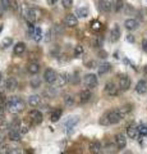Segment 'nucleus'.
I'll list each match as a JSON object with an SVG mask.
<instances>
[{"mask_svg": "<svg viewBox=\"0 0 147 154\" xmlns=\"http://www.w3.org/2000/svg\"><path fill=\"white\" fill-rule=\"evenodd\" d=\"M132 107L131 105H125V107L114 109V110H109V112L104 113L100 118V125L102 126H110V125H116L119 123L123 118H125V116L131 112Z\"/></svg>", "mask_w": 147, "mask_h": 154, "instance_id": "nucleus-1", "label": "nucleus"}, {"mask_svg": "<svg viewBox=\"0 0 147 154\" xmlns=\"http://www.w3.org/2000/svg\"><path fill=\"white\" fill-rule=\"evenodd\" d=\"M7 107H8V110L10 113L18 114V113H21L25 110L26 104L19 96H10V98L7 100Z\"/></svg>", "mask_w": 147, "mask_h": 154, "instance_id": "nucleus-2", "label": "nucleus"}, {"mask_svg": "<svg viewBox=\"0 0 147 154\" xmlns=\"http://www.w3.org/2000/svg\"><path fill=\"white\" fill-rule=\"evenodd\" d=\"M41 16V11L40 9H37V8H28L27 9V12H26V18H27V21L28 22H36L37 19L40 18Z\"/></svg>", "mask_w": 147, "mask_h": 154, "instance_id": "nucleus-3", "label": "nucleus"}, {"mask_svg": "<svg viewBox=\"0 0 147 154\" xmlns=\"http://www.w3.org/2000/svg\"><path fill=\"white\" fill-rule=\"evenodd\" d=\"M28 121L32 122L34 125H40L42 122V119H44V116H42V113L40 112V110L37 109H34L31 110L30 113H28Z\"/></svg>", "mask_w": 147, "mask_h": 154, "instance_id": "nucleus-4", "label": "nucleus"}, {"mask_svg": "<svg viewBox=\"0 0 147 154\" xmlns=\"http://www.w3.org/2000/svg\"><path fill=\"white\" fill-rule=\"evenodd\" d=\"M83 82H84V85H86L87 88H90V89H93V88H96V86H97V84H98V80H97L96 75H93V73H88V75L84 76Z\"/></svg>", "mask_w": 147, "mask_h": 154, "instance_id": "nucleus-5", "label": "nucleus"}, {"mask_svg": "<svg viewBox=\"0 0 147 154\" xmlns=\"http://www.w3.org/2000/svg\"><path fill=\"white\" fill-rule=\"evenodd\" d=\"M56 79H58V73L51 69V68H47L45 72H44V81L47 84H54L56 82Z\"/></svg>", "mask_w": 147, "mask_h": 154, "instance_id": "nucleus-6", "label": "nucleus"}, {"mask_svg": "<svg viewBox=\"0 0 147 154\" xmlns=\"http://www.w3.org/2000/svg\"><path fill=\"white\" fill-rule=\"evenodd\" d=\"M100 8L102 12L109 13L115 8V2L114 0H100Z\"/></svg>", "mask_w": 147, "mask_h": 154, "instance_id": "nucleus-7", "label": "nucleus"}, {"mask_svg": "<svg viewBox=\"0 0 147 154\" xmlns=\"http://www.w3.org/2000/svg\"><path fill=\"white\" fill-rule=\"evenodd\" d=\"M119 93V88L114 82H107L105 85V94L109 96H116Z\"/></svg>", "mask_w": 147, "mask_h": 154, "instance_id": "nucleus-8", "label": "nucleus"}, {"mask_svg": "<svg viewBox=\"0 0 147 154\" xmlns=\"http://www.w3.org/2000/svg\"><path fill=\"white\" fill-rule=\"evenodd\" d=\"M77 23H78V19H77V16L75 14H67V16L64 17V25L65 26H68L70 28H73L77 26Z\"/></svg>", "mask_w": 147, "mask_h": 154, "instance_id": "nucleus-9", "label": "nucleus"}, {"mask_svg": "<svg viewBox=\"0 0 147 154\" xmlns=\"http://www.w3.org/2000/svg\"><path fill=\"white\" fill-rule=\"evenodd\" d=\"M88 149H90V153H92V154H101V152H102V145H101L100 141L93 140V141L90 143Z\"/></svg>", "mask_w": 147, "mask_h": 154, "instance_id": "nucleus-10", "label": "nucleus"}, {"mask_svg": "<svg viewBox=\"0 0 147 154\" xmlns=\"http://www.w3.org/2000/svg\"><path fill=\"white\" fill-rule=\"evenodd\" d=\"M129 88H131V79L127 75L120 76V79H119V89L122 91H127Z\"/></svg>", "mask_w": 147, "mask_h": 154, "instance_id": "nucleus-11", "label": "nucleus"}, {"mask_svg": "<svg viewBox=\"0 0 147 154\" xmlns=\"http://www.w3.org/2000/svg\"><path fill=\"white\" fill-rule=\"evenodd\" d=\"M124 27L127 28L128 31H134V30H137V28L140 27V23L134 18H128V19H125V22H124Z\"/></svg>", "mask_w": 147, "mask_h": 154, "instance_id": "nucleus-12", "label": "nucleus"}, {"mask_svg": "<svg viewBox=\"0 0 147 154\" xmlns=\"http://www.w3.org/2000/svg\"><path fill=\"white\" fill-rule=\"evenodd\" d=\"M91 98H92V93L90 90H82L79 93V103H82V104L88 103L91 100Z\"/></svg>", "mask_w": 147, "mask_h": 154, "instance_id": "nucleus-13", "label": "nucleus"}, {"mask_svg": "<svg viewBox=\"0 0 147 154\" xmlns=\"http://www.w3.org/2000/svg\"><path fill=\"white\" fill-rule=\"evenodd\" d=\"M78 117H70L67 122H65V130H67V132H72L73 131V128L77 126V123H78Z\"/></svg>", "mask_w": 147, "mask_h": 154, "instance_id": "nucleus-14", "label": "nucleus"}, {"mask_svg": "<svg viewBox=\"0 0 147 154\" xmlns=\"http://www.w3.org/2000/svg\"><path fill=\"white\" fill-rule=\"evenodd\" d=\"M120 35H122L120 27L118 26V25H115V26L113 27V30L110 31V40H111L113 42H116V41L120 38Z\"/></svg>", "mask_w": 147, "mask_h": 154, "instance_id": "nucleus-15", "label": "nucleus"}, {"mask_svg": "<svg viewBox=\"0 0 147 154\" xmlns=\"http://www.w3.org/2000/svg\"><path fill=\"white\" fill-rule=\"evenodd\" d=\"M17 86H18V81H17L16 77H9L7 80V82H5L7 91H14L17 89Z\"/></svg>", "mask_w": 147, "mask_h": 154, "instance_id": "nucleus-16", "label": "nucleus"}, {"mask_svg": "<svg viewBox=\"0 0 147 154\" xmlns=\"http://www.w3.org/2000/svg\"><path fill=\"white\" fill-rule=\"evenodd\" d=\"M115 144H116L118 149H124L127 146V139H125L124 135H123V134H118L115 136Z\"/></svg>", "mask_w": 147, "mask_h": 154, "instance_id": "nucleus-17", "label": "nucleus"}, {"mask_svg": "<svg viewBox=\"0 0 147 154\" xmlns=\"http://www.w3.org/2000/svg\"><path fill=\"white\" fill-rule=\"evenodd\" d=\"M136 91L138 94H145L147 93V81L146 80H140L136 85Z\"/></svg>", "mask_w": 147, "mask_h": 154, "instance_id": "nucleus-18", "label": "nucleus"}, {"mask_svg": "<svg viewBox=\"0 0 147 154\" xmlns=\"http://www.w3.org/2000/svg\"><path fill=\"white\" fill-rule=\"evenodd\" d=\"M40 69H41V67H40V64L37 63V62H32V63H30V64H28V67H27L28 73H31V75H34V76L39 73Z\"/></svg>", "mask_w": 147, "mask_h": 154, "instance_id": "nucleus-19", "label": "nucleus"}, {"mask_svg": "<svg viewBox=\"0 0 147 154\" xmlns=\"http://www.w3.org/2000/svg\"><path fill=\"white\" fill-rule=\"evenodd\" d=\"M41 103V96L40 95H31L30 98H28V105L30 107H39Z\"/></svg>", "mask_w": 147, "mask_h": 154, "instance_id": "nucleus-20", "label": "nucleus"}, {"mask_svg": "<svg viewBox=\"0 0 147 154\" xmlns=\"http://www.w3.org/2000/svg\"><path fill=\"white\" fill-rule=\"evenodd\" d=\"M127 135H128V137H131V139H136L137 136L140 135V130L138 127H136V126H129L127 128Z\"/></svg>", "mask_w": 147, "mask_h": 154, "instance_id": "nucleus-21", "label": "nucleus"}, {"mask_svg": "<svg viewBox=\"0 0 147 154\" xmlns=\"http://www.w3.org/2000/svg\"><path fill=\"white\" fill-rule=\"evenodd\" d=\"M25 51H26V44L25 42H18V44H16V46H14V49H13L14 55H21Z\"/></svg>", "mask_w": 147, "mask_h": 154, "instance_id": "nucleus-22", "label": "nucleus"}, {"mask_svg": "<svg viewBox=\"0 0 147 154\" xmlns=\"http://www.w3.org/2000/svg\"><path fill=\"white\" fill-rule=\"evenodd\" d=\"M68 80L69 79H68L67 75H65V73H60V75H58V79H56V84H58L59 88H63V86L67 85Z\"/></svg>", "mask_w": 147, "mask_h": 154, "instance_id": "nucleus-23", "label": "nucleus"}, {"mask_svg": "<svg viewBox=\"0 0 147 154\" xmlns=\"http://www.w3.org/2000/svg\"><path fill=\"white\" fill-rule=\"evenodd\" d=\"M21 136H22V134L18 130H10L9 131V139L12 141H21Z\"/></svg>", "mask_w": 147, "mask_h": 154, "instance_id": "nucleus-24", "label": "nucleus"}, {"mask_svg": "<svg viewBox=\"0 0 147 154\" xmlns=\"http://www.w3.org/2000/svg\"><path fill=\"white\" fill-rule=\"evenodd\" d=\"M75 16L79 17V18H86L88 16V9L86 7H79V8H77V11H75Z\"/></svg>", "mask_w": 147, "mask_h": 154, "instance_id": "nucleus-25", "label": "nucleus"}, {"mask_svg": "<svg viewBox=\"0 0 147 154\" xmlns=\"http://www.w3.org/2000/svg\"><path fill=\"white\" fill-rule=\"evenodd\" d=\"M110 69H111V64L110 63H102L100 67H98V75L102 76V75L107 73Z\"/></svg>", "mask_w": 147, "mask_h": 154, "instance_id": "nucleus-26", "label": "nucleus"}, {"mask_svg": "<svg viewBox=\"0 0 147 154\" xmlns=\"http://www.w3.org/2000/svg\"><path fill=\"white\" fill-rule=\"evenodd\" d=\"M61 113H63V110H61V109H55L54 112L51 113V116H50L51 122H56V121H59V118L61 117Z\"/></svg>", "mask_w": 147, "mask_h": 154, "instance_id": "nucleus-27", "label": "nucleus"}, {"mask_svg": "<svg viewBox=\"0 0 147 154\" xmlns=\"http://www.w3.org/2000/svg\"><path fill=\"white\" fill-rule=\"evenodd\" d=\"M34 40L36 41V42H39V41H41L42 40V30L40 27H35V31H34Z\"/></svg>", "mask_w": 147, "mask_h": 154, "instance_id": "nucleus-28", "label": "nucleus"}, {"mask_svg": "<svg viewBox=\"0 0 147 154\" xmlns=\"http://www.w3.org/2000/svg\"><path fill=\"white\" fill-rule=\"evenodd\" d=\"M30 85L32 89H39L41 86V79L40 77H32L31 81H30Z\"/></svg>", "mask_w": 147, "mask_h": 154, "instance_id": "nucleus-29", "label": "nucleus"}, {"mask_svg": "<svg viewBox=\"0 0 147 154\" xmlns=\"http://www.w3.org/2000/svg\"><path fill=\"white\" fill-rule=\"evenodd\" d=\"M12 44H13V38L12 37H5L1 41V45H0V46H1V49H7V48H9Z\"/></svg>", "mask_w": 147, "mask_h": 154, "instance_id": "nucleus-30", "label": "nucleus"}, {"mask_svg": "<svg viewBox=\"0 0 147 154\" xmlns=\"http://www.w3.org/2000/svg\"><path fill=\"white\" fill-rule=\"evenodd\" d=\"M13 0H0V5L4 8V11H8V9L12 8Z\"/></svg>", "mask_w": 147, "mask_h": 154, "instance_id": "nucleus-31", "label": "nucleus"}, {"mask_svg": "<svg viewBox=\"0 0 147 154\" xmlns=\"http://www.w3.org/2000/svg\"><path fill=\"white\" fill-rule=\"evenodd\" d=\"M83 46L82 45H77L74 48V57L75 58H79V57H82V54H83Z\"/></svg>", "mask_w": 147, "mask_h": 154, "instance_id": "nucleus-32", "label": "nucleus"}, {"mask_svg": "<svg viewBox=\"0 0 147 154\" xmlns=\"http://www.w3.org/2000/svg\"><path fill=\"white\" fill-rule=\"evenodd\" d=\"M64 104L65 105H73L74 104V98L72 95H65L64 98Z\"/></svg>", "mask_w": 147, "mask_h": 154, "instance_id": "nucleus-33", "label": "nucleus"}, {"mask_svg": "<svg viewBox=\"0 0 147 154\" xmlns=\"http://www.w3.org/2000/svg\"><path fill=\"white\" fill-rule=\"evenodd\" d=\"M101 23L100 22H98V21H93L92 23H91V28H92V30L93 31H100L101 30Z\"/></svg>", "mask_w": 147, "mask_h": 154, "instance_id": "nucleus-34", "label": "nucleus"}, {"mask_svg": "<svg viewBox=\"0 0 147 154\" xmlns=\"http://www.w3.org/2000/svg\"><path fill=\"white\" fill-rule=\"evenodd\" d=\"M9 150H10V148H9L7 144H1V145H0V154H8Z\"/></svg>", "mask_w": 147, "mask_h": 154, "instance_id": "nucleus-35", "label": "nucleus"}, {"mask_svg": "<svg viewBox=\"0 0 147 154\" xmlns=\"http://www.w3.org/2000/svg\"><path fill=\"white\" fill-rule=\"evenodd\" d=\"M123 7H124V5H123V0H116V2H115V8H114V9H115L116 12H120L123 9Z\"/></svg>", "mask_w": 147, "mask_h": 154, "instance_id": "nucleus-36", "label": "nucleus"}, {"mask_svg": "<svg viewBox=\"0 0 147 154\" xmlns=\"http://www.w3.org/2000/svg\"><path fill=\"white\" fill-rule=\"evenodd\" d=\"M61 4H63V7L65 9H68L72 7V4H73V0H61Z\"/></svg>", "mask_w": 147, "mask_h": 154, "instance_id": "nucleus-37", "label": "nucleus"}, {"mask_svg": "<svg viewBox=\"0 0 147 154\" xmlns=\"http://www.w3.org/2000/svg\"><path fill=\"white\" fill-rule=\"evenodd\" d=\"M8 154H23V153H22V149L19 148H10Z\"/></svg>", "mask_w": 147, "mask_h": 154, "instance_id": "nucleus-38", "label": "nucleus"}, {"mask_svg": "<svg viewBox=\"0 0 147 154\" xmlns=\"http://www.w3.org/2000/svg\"><path fill=\"white\" fill-rule=\"evenodd\" d=\"M138 130H140V134H141V135H143V136H147V126H140Z\"/></svg>", "mask_w": 147, "mask_h": 154, "instance_id": "nucleus-39", "label": "nucleus"}, {"mask_svg": "<svg viewBox=\"0 0 147 154\" xmlns=\"http://www.w3.org/2000/svg\"><path fill=\"white\" fill-rule=\"evenodd\" d=\"M4 116H5V108H4L3 105L0 104V119H3Z\"/></svg>", "mask_w": 147, "mask_h": 154, "instance_id": "nucleus-40", "label": "nucleus"}, {"mask_svg": "<svg viewBox=\"0 0 147 154\" xmlns=\"http://www.w3.org/2000/svg\"><path fill=\"white\" fill-rule=\"evenodd\" d=\"M142 49H143L145 53H147V40H142Z\"/></svg>", "mask_w": 147, "mask_h": 154, "instance_id": "nucleus-41", "label": "nucleus"}, {"mask_svg": "<svg viewBox=\"0 0 147 154\" xmlns=\"http://www.w3.org/2000/svg\"><path fill=\"white\" fill-rule=\"evenodd\" d=\"M125 40H127L128 42H134V36H133V35H127Z\"/></svg>", "mask_w": 147, "mask_h": 154, "instance_id": "nucleus-42", "label": "nucleus"}, {"mask_svg": "<svg viewBox=\"0 0 147 154\" xmlns=\"http://www.w3.org/2000/svg\"><path fill=\"white\" fill-rule=\"evenodd\" d=\"M45 40H46V41H50V40H51V31H47Z\"/></svg>", "mask_w": 147, "mask_h": 154, "instance_id": "nucleus-43", "label": "nucleus"}, {"mask_svg": "<svg viewBox=\"0 0 147 154\" xmlns=\"http://www.w3.org/2000/svg\"><path fill=\"white\" fill-rule=\"evenodd\" d=\"M3 14H4V8H3L1 5H0V18L3 17Z\"/></svg>", "mask_w": 147, "mask_h": 154, "instance_id": "nucleus-44", "label": "nucleus"}, {"mask_svg": "<svg viewBox=\"0 0 147 154\" xmlns=\"http://www.w3.org/2000/svg\"><path fill=\"white\" fill-rule=\"evenodd\" d=\"M47 2H49L50 4H55V3H56V0H47Z\"/></svg>", "mask_w": 147, "mask_h": 154, "instance_id": "nucleus-45", "label": "nucleus"}, {"mask_svg": "<svg viewBox=\"0 0 147 154\" xmlns=\"http://www.w3.org/2000/svg\"><path fill=\"white\" fill-rule=\"evenodd\" d=\"M3 140H4V139H3V135H1V134H0V144H1V143H3Z\"/></svg>", "mask_w": 147, "mask_h": 154, "instance_id": "nucleus-46", "label": "nucleus"}, {"mask_svg": "<svg viewBox=\"0 0 147 154\" xmlns=\"http://www.w3.org/2000/svg\"><path fill=\"white\" fill-rule=\"evenodd\" d=\"M145 72H146V73H147V66L145 67Z\"/></svg>", "mask_w": 147, "mask_h": 154, "instance_id": "nucleus-47", "label": "nucleus"}, {"mask_svg": "<svg viewBox=\"0 0 147 154\" xmlns=\"http://www.w3.org/2000/svg\"><path fill=\"white\" fill-rule=\"evenodd\" d=\"M0 80H1V73H0Z\"/></svg>", "mask_w": 147, "mask_h": 154, "instance_id": "nucleus-48", "label": "nucleus"}, {"mask_svg": "<svg viewBox=\"0 0 147 154\" xmlns=\"http://www.w3.org/2000/svg\"><path fill=\"white\" fill-rule=\"evenodd\" d=\"M127 154H129V153H127Z\"/></svg>", "mask_w": 147, "mask_h": 154, "instance_id": "nucleus-49", "label": "nucleus"}]
</instances>
